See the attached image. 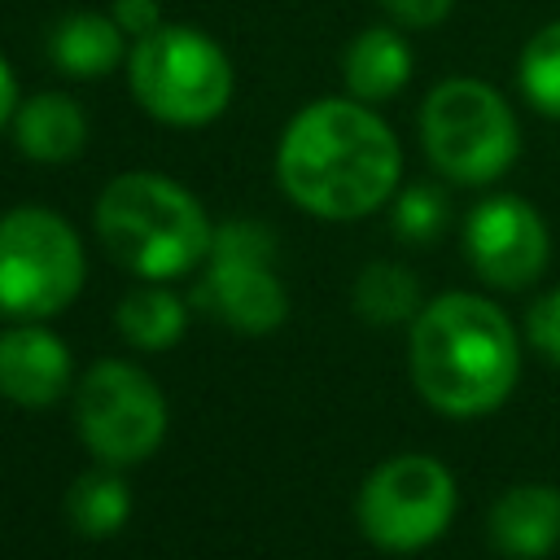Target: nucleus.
Wrapping results in <instances>:
<instances>
[{
  "mask_svg": "<svg viewBox=\"0 0 560 560\" xmlns=\"http://www.w3.org/2000/svg\"><path fill=\"white\" fill-rule=\"evenodd\" d=\"M490 542L512 560H538L560 542V490L542 481L512 486L490 508Z\"/></svg>",
  "mask_w": 560,
  "mask_h": 560,
  "instance_id": "nucleus-12",
  "label": "nucleus"
},
{
  "mask_svg": "<svg viewBox=\"0 0 560 560\" xmlns=\"http://www.w3.org/2000/svg\"><path fill=\"white\" fill-rule=\"evenodd\" d=\"M74 424L83 446L109 464L127 468L149 459L166 438V398L153 376L122 359H101L74 389Z\"/></svg>",
  "mask_w": 560,
  "mask_h": 560,
  "instance_id": "nucleus-8",
  "label": "nucleus"
},
{
  "mask_svg": "<svg viewBox=\"0 0 560 560\" xmlns=\"http://www.w3.org/2000/svg\"><path fill=\"white\" fill-rule=\"evenodd\" d=\"M516 83L538 114L560 118V22H547L525 39L516 61Z\"/></svg>",
  "mask_w": 560,
  "mask_h": 560,
  "instance_id": "nucleus-19",
  "label": "nucleus"
},
{
  "mask_svg": "<svg viewBox=\"0 0 560 560\" xmlns=\"http://www.w3.org/2000/svg\"><path fill=\"white\" fill-rule=\"evenodd\" d=\"M411 381L442 416H486L508 402L521 350L512 319L481 293H442L411 319Z\"/></svg>",
  "mask_w": 560,
  "mask_h": 560,
  "instance_id": "nucleus-2",
  "label": "nucleus"
},
{
  "mask_svg": "<svg viewBox=\"0 0 560 560\" xmlns=\"http://www.w3.org/2000/svg\"><path fill=\"white\" fill-rule=\"evenodd\" d=\"M114 324L136 350H171L184 337L188 311L162 280H144L118 302Z\"/></svg>",
  "mask_w": 560,
  "mask_h": 560,
  "instance_id": "nucleus-16",
  "label": "nucleus"
},
{
  "mask_svg": "<svg viewBox=\"0 0 560 560\" xmlns=\"http://www.w3.org/2000/svg\"><path fill=\"white\" fill-rule=\"evenodd\" d=\"M547 254H551L547 223L516 192H494L477 201L464 219V258L494 289L534 284L547 267Z\"/></svg>",
  "mask_w": 560,
  "mask_h": 560,
  "instance_id": "nucleus-10",
  "label": "nucleus"
},
{
  "mask_svg": "<svg viewBox=\"0 0 560 560\" xmlns=\"http://www.w3.org/2000/svg\"><path fill=\"white\" fill-rule=\"evenodd\" d=\"M210 267L201 280V302L241 332H271L289 315V293L271 267V232L232 219L214 228L210 241Z\"/></svg>",
  "mask_w": 560,
  "mask_h": 560,
  "instance_id": "nucleus-9",
  "label": "nucleus"
},
{
  "mask_svg": "<svg viewBox=\"0 0 560 560\" xmlns=\"http://www.w3.org/2000/svg\"><path fill=\"white\" fill-rule=\"evenodd\" d=\"M455 0H381V9L398 22V26H438L446 22Z\"/></svg>",
  "mask_w": 560,
  "mask_h": 560,
  "instance_id": "nucleus-23",
  "label": "nucleus"
},
{
  "mask_svg": "<svg viewBox=\"0 0 560 560\" xmlns=\"http://www.w3.org/2000/svg\"><path fill=\"white\" fill-rule=\"evenodd\" d=\"M18 74H13V66L4 61V52H0V131L13 122V114H18Z\"/></svg>",
  "mask_w": 560,
  "mask_h": 560,
  "instance_id": "nucleus-24",
  "label": "nucleus"
},
{
  "mask_svg": "<svg viewBox=\"0 0 560 560\" xmlns=\"http://www.w3.org/2000/svg\"><path fill=\"white\" fill-rule=\"evenodd\" d=\"M455 516V477L433 455H389L368 472L354 521L381 551H420L446 534Z\"/></svg>",
  "mask_w": 560,
  "mask_h": 560,
  "instance_id": "nucleus-7",
  "label": "nucleus"
},
{
  "mask_svg": "<svg viewBox=\"0 0 560 560\" xmlns=\"http://www.w3.org/2000/svg\"><path fill=\"white\" fill-rule=\"evenodd\" d=\"M66 516L83 538H109L131 516V490L122 477L109 472V464L79 472L66 490Z\"/></svg>",
  "mask_w": 560,
  "mask_h": 560,
  "instance_id": "nucleus-17",
  "label": "nucleus"
},
{
  "mask_svg": "<svg viewBox=\"0 0 560 560\" xmlns=\"http://www.w3.org/2000/svg\"><path fill=\"white\" fill-rule=\"evenodd\" d=\"M70 385V350L39 319H18L0 332V398L18 407H48Z\"/></svg>",
  "mask_w": 560,
  "mask_h": 560,
  "instance_id": "nucleus-11",
  "label": "nucleus"
},
{
  "mask_svg": "<svg viewBox=\"0 0 560 560\" xmlns=\"http://www.w3.org/2000/svg\"><path fill=\"white\" fill-rule=\"evenodd\" d=\"M346 92L363 105H381L398 96L411 79V48L398 26H363L341 52Z\"/></svg>",
  "mask_w": 560,
  "mask_h": 560,
  "instance_id": "nucleus-15",
  "label": "nucleus"
},
{
  "mask_svg": "<svg viewBox=\"0 0 560 560\" xmlns=\"http://www.w3.org/2000/svg\"><path fill=\"white\" fill-rule=\"evenodd\" d=\"M96 236L136 280H175L206 262L214 228L201 201L171 175L127 171L96 197Z\"/></svg>",
  "mask_w": 560,
  "mask_h": 560,
  "instance_id": "nucleus-3",
  "label": "nucleus"
},
{
  "mask_svg": "<svg viewBox=\"0 0 560 560\" xmlns=\"http://www.w3.org/2000/svg\"><path fill=\"white\" fill-rule=\"evenodd\" d=\"M83 289V241L48 206H13L0 214V311L13 319H48Z\"/></svg>",
  "mask_w": 560,
  "mask_h": 560,
  "instance_id": "nucleus-6",
  "label": "nucleus"
},
{
  "mask_svg": "<svg viewBox=\"0 0 560 560\" xmlns=\"http://www.w3.org/2000/svg\"><path fill=\"white\" fill-rule=\"evenodd\" d=\"M127 39L131 35L114 22V13L74 9V13H61L48 31V61L70 79H101L127 61L131 52Z\"/></svg>",
  "mask_w": 560,
  "mask_h": 560,
  "instance_id": "nucleus-13",
  "label": "nucleus"
},
{
  "mask_svg": "<svg viewBox=\"0 0 560 560\" xmlns=\"http://www.w3.org/2000/svg\"><path fill=\"white\" fill-rule=\"evenodd\" d=\"M9 131H13V144L31 162L57 166V162H70V158L83 153V144H88V114H83V105L70 92H35V96H26L18 105Z\"/></svg>",
  "mask_w": 560,
  "mask_h": 560,
  "instance_id": "nucleus-14",
  "label": "nucleus"
},
{
  "mask_svg": "<svg viewBox=\"0 0 560 560\" xmlns=\"http://www.w3.org/2000/svg\"><path fill=\"white\" fill-rule=\"evenodd\" d=\"M398 136L354 96L302 105L276 144V179L284 197L315 219L346 223L381 210L398 192Z\"/></svg>",
  "mask_w": 560,
  "mask_h": 560,
  "instance_id": "nucleus-1",
  "label": "nucleus"
},
{
  "mask_svg": "<svg viewBox=\"0 0 560 560\" xmlns=\"http://www.w3.org/2000/svg\"><path fill=\"white\" fill-rule=\"evenodd\" d=\"M525 332H529L534 350H542V354L560 368V289L542 293V298L529 306V315H525Z\"/></svg>",
  "mask_w": 560,
  "mask_h": 560,
  "instance_id": "nucleus-21",
  "label": "nucleus"
},
{
  "mask_svg": "<svg viewBox=\"0 0 560 560\" xmlns=\"http://www.w3.org/2000/svg\"><path fill=\"white\" fill-rule=\"evenodd\" d=\"M109 13L131 39L162 26V0H109Z\"/></svg>",
  "mask_w": 560,
  "mask_h": 560,
  "instance_id": "nucleus-22",
  "label": "nucleus"
},
{
  "mask_svg": "<svg viewBox=\"0 0 560 560\" xmlns=\"http://www.w3.org/2000/svg\"><path fill=\"white\" fill-rule=\"evenodd\" d=\"M420 144L451 184H494L521 153V127L494 83L451 74L420 105Z\"/></svg>",
  "mask_w": 560,
  "mask_h": 560,
  "instance_id": "nucleus-5",
  "label": "nucleus"
},
{
  "mask_svg": "<svg viewBox=\"0 0 560 560\" xmlns=\"http://www.w3.org/2000/svg\"><path fill=\"white\" fill-rule=\"evenodd\" d=\"M354 311L368 324H402L420 315V284L398 262H368L354 280Z\"/></svg>",
  "mask_w": 560,
  "mask_h": 560,
  "instance_id": "nucleus-18",
  "label": "nucleus"
},
{
  "mask_svg": "<svg viewBox=\"0 0 560 560\" xmlns=\"http://www.w3.org/2000/svg\"><path fill=\"white\" fill-rule=\"evenodd\" d=\"M127 83L140 109L166 127H206L232 105V57L197 26L162 22L131 39Z\"/></svg>",
  "mask_w": 560,
  "mask_h": 560,
  "instance_id": "nucleus-4",
  "label": "nucleus"
},
{
  "mask_svg": "<svg viewBox=\"0 0 560 560\" xmlns=\"http://www.w3.org/2000/svg\"><path fill=\"white\" fill-rule=\"evenodd\" d=\"M446 228V197L429 184H411L402 192H394V232L402 241H433Z\"/></svg>",
  "mask_w": 560,
  "mask_h": 560,
  "instance_id": "nucleus-20",
  "label": "nucleus"
}]
</instances>
